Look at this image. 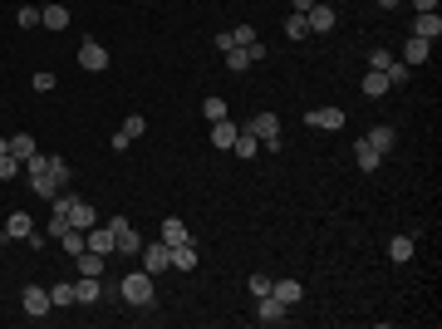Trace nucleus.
<instances>
[{"label":"nucleus","mask_w":442,"mask_h":329,"mask_svg":"<svg viewBox=\"0 0 442 329\" xmlns=\"http://www.w3.org/2000/svg\"><path fill=\"white\" fill-rule=\"evenodd\" d=\"M30 187H35V197L54 202L59 192H69V187H74V167H69L64 157H49V162H44V172H35V177H30Z\"/></svg>","instance_id":"nucleus-1"},{"label":"nucleus","mask_w":442,"mask_h":329,"mask_svg":"<svg viewBox=\"0 0 442 329\" xmlns=\"http://www.w3.org/2000/svg\"><path fill=\"white\" fill-rule=\"evenodd\" d=\"M118 295H123L133 310H148V305H153V275H148V270L123 275V280H118Z\"/></svg>","instance_id":"nucleus-2"},{"label":"nucleus","mask_w":442,"mask_h":329,"mask_svg":"<svg viewBox=\"0 0 442 329\" xmlns=\"http://www.w3.org/2000/svg\"><path fill=\"white\" fill-rule=\"evenodd\" d=\"M241 133H251V138H256L261 148H270V152L280 148V118H275V113H256V118H246Z\"/></svg>","instance_id":"nucleus-3"},{"label":"nucleus","mask_w":442,"mask_h":329,"mask_svg":"<svg viewBox=\"0 0 442 329\" xmlns=\"http://www.w3.org/2000/svg\"><path fill=\"white\" fill-rule=\"evenodd\" d=\"M261 59H265V44H261V40H256V44H236V49H226V69H231V74H246V69L261 64Z\"/></svg>","instance_id":"nucleus-4"},{"label":"nucleus","mask_w":442,"mask_h":329,"mask_svg":"<svg viewBox=\"0 0 442 329\" xmlns=\"http://www.w3.org/2000/svg\"><path fill=\"white\" fill-rule=\"evenodd\" d=\"M143 133H148V118H143V113H128V118H123V128L113 133V152H123V148H133V143H138Z\"/></svg>","instance_id":"nucleus-5"},{"label":"nucleus","mask_w":442,"mask_h":329,"mask_svg":"<svg viewBox=\"0 0 442 329\" xmlns=\"http://www.w3.org/2000/svg\"><path fill=\"white\" fill-rule=\"evenodd\" d=\"M143 270H148V275H162V270H172V246H162V241H148V246H143Z\"/></svg>","instance_id":"nucleus-6"},{"label":"nucleus","mask_w":442,"mask_h":329,"mask_svg":"<svg viewBox=\"0 0 442 329\" xmlns=\"http://www.w3.org/2000/svg\"><path fill=\"white\" fill-rule=\"evenodd\" d=\"M49 305H54V300H49V290H40V285H25V290H20V310H25L30 320H44V315H49Z\"/></svg>","instance_id":"nucleus-7"},{"label":"nucleus","mask_w":442,"mask_h":329,"mask_svg":"<svg viewBox=\"0 0 442 329\" xmlns=\"http://www.w3.org/2000/svg\"><path fill=\"white\" fill-rule=\"evenodd\" d=\"M109 231H113V251H123V256L143 251V241H138V231L128 226V217H113V221H109Z\"/></svg>","instance_id":"nucleus-8"},{"label":"nucleus","mask_w":442,"mask_h":329,"mask_svg":"<svg viewBox=\"0 0 442 329\" xmlns=\"http://www.w3.org/2000/svg\"><path fill=\"white\" fill-rule=\"evenodd\" d=\"M79 69H89V74L109 69V49H104L99 40H79Z\"/></svg>","instance_id":"nucleus-9"},{"label":"nucleus","mask_w":442,"mask_h":329,"mask_svg":"<svg viewBox=\"0 0 442 329\" xmlns=\"http://www.w3.org/2000/svg\"><path fill=\"white\" fill-rule=\"evenodd\" d=\"M305 25H310V35H330L334 25H339V15H334V5H320V0H315V5L305 10Z\"/></svg>","instance_id":"nucleus-10"},{"label":"nucleus","mask_w":442,"mask_h":329,"mask_svg":"<svg viewBox=\"0 0 442 329\" xmlns=\"http://www.w3.org/2000/svg\"><path fill=\"white\" fill-rule=\"evenodd\" d=\"M305 123H310V128H320V133H339V128H344V109H334V104L310 109V113H305Z\"/></svg>","instance_id":"nucleus-11"},{"label":"nucleus","mask_w":442,"mask_h":329,"mask_svg":"<svg viewBox=\"0 0 442 329\" xmlns=\"http://www.w3.org/2000/svg\"><path fill=\"white\" fill-rule=\"evenodd\" d=\"M104 300V280L99 275H79L74 280V305H99Z\"/></svg>","instance_id":"nucleus-12"},{"label":"nucleus","mask_w":442,"mask_h":329,"mask_svg":"<svg viewBox=\"0 0 442 329\" xmlns=\"http://www.w3.org/2000/svg\"><path fill=\"white\" fill-rule=\"evenodd\" d=\"M256 320H261V325H285V320H290V305H280L275 295H261V305H256Z\"/></svg>","instance_id":"nucleus-13"},{"label":"nucleus","mask_w":442,"mask_h":329,"mask_svg":"<svg viewBox=\"0 0 442 329\" xmlns=\"http://www.w3.org/2000/svg\"><path fill=\"white\" fill-rule=\"evenodd\" d=\"M30 231H35L30 212H10V217H5V236H0V241H30Z\"/></svg>","instance_id":"nucleus-14"},{"label":"nucleus","mask_w":442,"mask_h":329,"mask_svg":"<svg viewBox=\"0 0 442 329\" xmlns=\"http://www.w3.org/2000/svg\"><path fill=\"white\" fill-rule=\"evenodd\" d=\"M270 295H275L280 305H300L305 285H300V280H290V275H280V280H270Z\"/></svg>","instance_id":"nucleus-15"},{"label":"nucleus","mask_w":442,"mask_h":329,"mask_svg":"<svg viewBox=\"0 0 442 329\" xmlns=\"http://www.w3.org/2000/svg\"><path fill=\"white\" fill-rule=\"evenodd\" d=\"M40 25H44V30H64V25H69V5H64V0H49V5L40 10Z\"/></svg>","instance_id":"nucleus-16"},{"label":"nucleus","mask_w":442,"mask_h":329,"mask_svg":"<svg viewBox=\"0 0 442 329\" xmlns=\"http://www.w3.org/2000/svg\"><path fill=\"white\" fill-rule=\"evenodd\" d=\"M428 54H433V40H418V35H408V40H403V64H408V69H413V64H423Z\"/></svg>","instance_id":"nucleus-17"},{"label":"nucleus","mask_w":442,"mask_h":329,"mask_svg":"<svg viewBox=\"0 0 442 329\" xmlns=\"http://www.w3.org/2000/svg\"><path fill=\"white\" fill-rule=\"evenodd\" d=\"M364 138H369V143L378 148V157H388V152H393V143H398V133H393V123H378V128H369Z\"/></svg>","instance_id":"nucleus-18"},{"label":"nucleus","mask_w":442,"mask_h":329,"mask_svg":"<svg viewBox=\"0 0 442 329\" xmlns=\"http://www.w3.org/2000/svg\"><path fill=\"white\" fill-rule=\"evenodd\" d=\"M354 157H359V167H364V172H378V162H383V157H378V148H374L369 138H354Z\"/></svg>","instance_id":"nucleus-19"},{"label":"nucleus","mask_w":442,"mask_h":329,"mask_svg":"<svg viewBox=\"0 0 442 329\" xmlns=\"http://www.w3.org/2000/svg\"><path fill=\"white\" fill-rule=\"evenodd\" d=\"M413 35H418V40H438V35H442V15H438V10L418 15V20H413Z\"/></svg>","instance_id":"nucleus-20"},{"label":"nucleus","mask_w":442,"mask_h":329,"mask_svg":"<svg viewBox=\"0 0 442 329\" xmlns=\"http://www.w3.org/2000/svg\"><path fill=\"white\" fill-rule=\"evenodd\" d=\"M359 84H364V94H369V99H383V94H388V89H393V84H388V74H383V69H369V74H364V79H359Z\"/></svg>","instance_id":"nucleus-21"},{"label":"nucleus","mask_w":442,"mask_h":329,"mask_svg":"<svg viewBox=\"0 0 442 329\" xmlns=\"http://www.w3.org/2000/svg\"><path fill=\"white\" fill-rule=\"evenodd\" d=\"M157 241H162V246H182V241H192V236H187V226H182L177 217H167L162 231H157Z\"/></svg>","instance_id":"nucleus-22"},{"label":"nucleus","mask_w":442,"mask_h":329,"mask_svg":"<svg viewBox=\"0 0 442 329\" xmlns=\"http://www.w3.org/2000/svg\"><path fill=\"white\" fill-rule=\"evenodd\" d=\"M236 133H241V128H236L231 118H217V123H212V148H231Z\"/></svg>","instance_id":"nucleus-23"},{"label":"nucleus","mask_w":442,"mask_h":329,"mask_svg":"<svg viewBox=\"0 0 442 329\" xmlns=\"http://www.w3.org/2000/svg\"><path fill=\"white\" fill-rule=\"evenodd\" d=\"M413 251H418V246H413V236H393V241H388V261H393V265L413 261Z\"/></svg>","instance_id":"nucleus-24"},{"label":"nucleus","mask_w":442,"mask_h":329,"mask_svg":"<svg viewBox=\"0 0 442 329\" xmlns=\"http://www.w3.org/2000/svg\"><path fill=\"white\" fill-rule=\"evenodd\" d=\"M172 270H197V246H192V241L172 246Z\"/></svg>","instance_id":"nucleus-25"},{"label":"nucleus","mask_w":442,"mask_h":329,"mask_svg":"<svg viewBox=\"0 0 442 329\" xmlns=\"http://www.w3.org/2000/svg\"><path fill=\"white\" fill-rule=\"evenodd\" d=\"M89 251L113 256V231H109V226H89Z\"/></svg>","instance_id":"nucleus-26"},{"label":"nucleus","mask_w":442,"mask_h":329,"mask_svg":"<svg viewBox=\"0 0 442 329\" xmlns=\"http://www.w3.org/2000/svg\"><path fill=\"white\" fill-rule=\"evenodd\" d=\"M79 261V275H104V261L109 256H99V251H84V256H74Z\"/></svg>","instance_id":"nucleus-27"},{"label":"nucleus","mask_w":442,"mask_h":329,"mask_svg":"<svg viewBox=\"0 0 442 329\" xmlns=\"http://www.w3.org/2000/svg\"><path fill=\"white\" fill-rule=\"evenodd\" d=\"M10 152H15V157L25 162V157H35L40 148H35V138H30V133H15V138H10Z\"/></svg>","instance_id":"nucleus-28"},{"label":"nucleus","mask_w":442,"mask_h":329,"mask_svg":"<svg viewBox=\"0 0 442 329\" xmlns=\"http://www.w3.org/2000/svg\"><path fill=\"white\" fill-rule=\"evenodd\" d=\"M231 152H236V157H256V152H261V143H256L251 133H236V143H231Z\"/></svg>","instance_id":"nucleus-29"},{"label":"nucleus","mask_w":442,"mask_h":329,"mask_svg":"<svg viewBox=\"0 0 442 329\" xmlns=\"http://www.w3.org/2000/svg\"><path fill=\"white\" fill-rule=\"evenodd\" d=\"M285 35H290V40H310V25H305V15H295V10H290V20H285Z\"/></svg>","instance_id":"nucleus-30"},{"label":"nucleus","mask_w":442,"mask_h":329,"mask_svg":"<svg viewBox=\"0 0 442 329\" xmlns=\"http://www.w3.org/2000/svg\"><path fill=\"white\" fill-rule=\"evenodd\" d=\"M388 64H393V49H383V44L369 49V69H383V74H388Z\"/></svg>","instance_id":"nucleus-31"},{"label":"nucleus","mask_w":442,"mask_h":329,"mask_svg":"<svg viewBox=\"0 0 442 329\" xmlns=\"http://www.w3.org/2000/svg\"><path fill=\"white\" fill-rule=\"evenodd\" d=\"M20 167H25V162H20L15 152H5V157H0V182H10V177H20Z\"/></svg>","instance_id":"nucleus-32"},{"label":"nucleus","mask_w":442,"mask_h":329,"mask_svg":"<svg viewBox=\"0 0 442 329\" xmlns=\"http://www.w3.org/2000/svg\"><path fill=\"white\" fill-rule=\"evenodd\" d=\"M49 300H54V305H74V285H69V280H59V285L49 290Z\"/></svg>","instance_id":"nucleus-33"},{"label":"nucleus","mask_w":442,"mask_h":329,"mask_svg":"<svg viewBox=\"0 0 442 329\" xmlns=\"http://www.w3.org/2000/svg\"><path fill=\"white\" fill-rule=\"evenodd\" d=\"M202 118H212V123H217V118H226V99H217V94H212V99L202 104Z\"/></svg>","instance_id":"nucleus-34"},{"label":"nucleus","mask_w":442,"mask_h":329,"mask_svg":"<svg viewBox=\"0 0 442 329\" xmlns=\"http://www.w3.org/2000/svg\"><path fill=\"white\" fill-rule=\"evenodd\" d=\"M15 20H20V30H35V25H40V10H35V5H20Z\"/></svg>","instance_id":"nucleus-35"},{"label":"nucleus","mask_w":442,"mask_h":329,"mask_svg":"<svg viewBox=\"0 0 442 329\" xmlns=\"http://www.w3.org/2000/svg\"><path fill=\"white\" fill-rule=\"evenodd\" d=\"M231 44H256V25H236L231 30Z\"/></svg>","instance_id":"nucleus-36"},{"label":"nucleus","mask_w":442,"mask_h":329,"mask_svg":"<svg viewBox=\"0 0 442 329\" xmlns=\"http://www.w3.org/2000/svg\"><path fill=\"white\" fill-rule=\"evenodd\" d=\"M408 79H413L408 64H388V84H408Z\"/></svg>","instance_id":"nucleus-37"},{"label":"nucleus","mask_w":442,"mask_h":329,"mask_svg":"<svg viewBox=\"0 0 442 329\" xmlns=\"http://www.w3.org/2000/svg\"><path fill=\"white\" fill-rule=\"evenodd\" d=\"M246 285H251V295H256V300H261V295H270V275H251Z\"/></svg>","instance_id":"nucleus-38"},{"label":"nucleus","mask_w":442,"mask_h":329,"mask_svg":"<svg viewBox=\"0 0 442 329\" xmlns=\"http://www.w3.org/2000/svg\"><path fill=\"white\" fill-rule=\"evenodd\" d=\"M30 84H35V94H49V89H54V74H44V69H40Z\"/></svg>","instance_id":"nucleus-39"},{"label":"nucleus","mask_w":442,"mask_h":329,"mask_svg":"<svg viewBox=\"0 0 442 329\" xmlns=\"http://www.w3.org/2000/svg\"><path fill=\"white\" fill-rule=\"evenodd\" d=\"M413 10H418V15H428V10H438V0H413Z\"/></svg>","instance_id":"nucleus-40"},{"label":"nucleus","mask_w":442,"mask_h":329,"mask_svg":"<svg viewBox=\"0 0 442 329\" xmlns=\"http://www.w3.org/2000/svg\"><path fill=\"white\" fill-rule=\"evenodd\" d=\"M290 5H295V15H305V10H310L315 0H290Z\"/></svg>","instance_id":"nucleus-41"},{"label":"nucleus","mask_w":442,"mask_h":329,"mask_svg":"<svg viewBox=\"0 0 442 329\" xmlns=\"http://www.w3.org/2000/svg\"><path fill=\"white\" fill-rule=\"evenodd\" d=\"M398 5H403V0H378V10H398Z\"/></svg>","instance_id":"nucleus-42"},{"label":"nucleus","mask_w":442,"mask_h":329,"mask_svg":"<svg viewBox=\"0 0 442 329\" xmlns=\"http://www.w3.org/2000/svg\"><path fill=\"white\" fill-rule=\"evenodd\" d=\"M5 152H10V138H0V157H5Z\"/></svg>","instance_id":"nucleus-43"},{"label":"nucleus","mask_w":442,"mask_h":329,"mask_svg":"<svg viewBox=\"0 0 442 329\" xmlns=\"http://www.w3.org/2000/svg\"><path fill=\"white\" fill-rule=\"evenodd\" d=\"M64 5H69V0H64Z\"/></svg>","instance_id":"nucleus-44"}]
</instances>
